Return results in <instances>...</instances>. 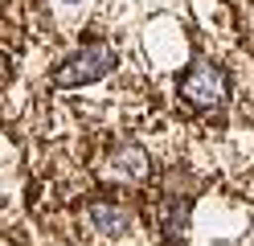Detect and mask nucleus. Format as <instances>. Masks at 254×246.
I'll list each match as a JSON object with an SVG mask.
<instances>
[{"mask_svg":"<svg viewBox=\"0 0 254 246\" xmlns=\"http://www.w3.org/2000/svg\"><path fill=\"white\" fill-rule=\"evenodd\" d=\"M115 49L107 41H86L78 45L74 54H66L54 70V86H86V82H99L115 70Z\"/></svg>","mask_w":254,"mask_h":246,"instance_id":"obj_1","label":"nucleus"},{"mask_svg":"<svg viewBox=\"0 0 254 246\" xmlns=\"http://www.w3.org/2000/svg\"><path fill=\"white\" fill-rule=\"evenodd\" d=\"M177 86H181V98H185L189 107H197V111H217L230 98V78L213 62H193L181 74Z\"/></svg>","mask_w":254,"mask_h":246,"instance_id":"obj_2","label":"nucleus"},{"mask_svg":"<svg viewBox=\"0 0 254 246\" xmlns=\"http://www.w3.org/2000/svg\"><path fill=\"white\" fill-rule=\"evenodd\" d=\"M185 230H189V201L185 197H168L160 201V234L168 246H181L185 242Z\"/></svg>","mask_w":254,"mask_h":246,"instance_id":"obj_3","label":"nucleus"},{"mask_svg":"<svg viewBox=\"0 0 254 246\" xmlns=\"http://www.w3.org/2000/svg\"><path fill=\"white\" fill-rule=\"evenodd\" d=\"M111 168L119 176H131V180H144L148 176V152L139 144H119L115 152H111Z\"/></svg>","mask_w":254,"mask_h":246,"instance_id":"obj_4","label":"nucleus"},{"mask_svg":"<svg viewBox=\"0 0 254 246\" xmlns=\"http://www.w3.org/2000/svg\"><path fill=\"white\" fill-rule=\"evenodd\" d=\"M86 213H90V222L99 226L103 234H111V238L127 230V213H123L119 205H111V201H90V209H86Z\"/></svg>","mask_w":254,"mask_h":246,"instance_id":"obj_5","label":"nucleus"},{"mask_svg":"<svg viewBox=\"0 0 254 246\" xmlns=\"http://www.w3.org/2000/svg\"><path fill=\"white\" fill-rule=\"evenodd\" d=\"M66 4H78V0H66Z\"/></svg>","mask_w":254,"mask_h":246,"instance_id":"obj_6","label":"nucleus"}]
</instances>
